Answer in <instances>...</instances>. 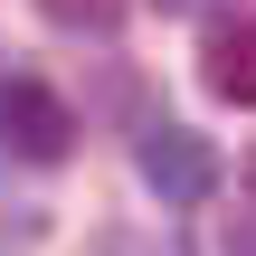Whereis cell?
I'll list each match as a JSON object with an SVG mask.
<instances>
[{
  "label": "cell",
  "instance_id": "7a4b0ae2",
  "mask_svg": "<svg viewBox=\"0 0 256 256\" xmlns=\"http://www.w3.org/2000/svg\"><path fill=\"white\" fill-rule=\"evenodd\" d=\"M0 142L19 152V162H66L76 152V114H66V95H48L38 76H0Z\"/></svg>",
  "mask_w": 256,
  "mask_h": 256
},
{
  "label": "cell",
  "instance_id": "6da1fadb",
  "mask_svg": "<svg viewBox=\"0 0 256 256\" xmlns=\"http://www.w3.org/2000/svg\"><path fill=\"white\" fill-rule=\"evenodd\" d=\"M133 171H142V190H152L162 209H200V200L218 190V152H209L190 124H142Z\"/></svg>",
  "mask_w": 256,
  "mask_h": 256
},
{
  "label": "cell",
  "instance_id": "277c9868",
  "mask_svg": "<svg viewBox=\"0 0 256 256\" xmlns=\"http://www.w3.org/2000/svg\"><path fill=\"white\" fill-rule=\"evenodd\" d=\"M38 10H48L57 28H86V38H104V28H114L133 0H38Z\"/></svg>",
  "mask_w": 256,
  "mask_h": 256
},
{
  "label": "cell",
  "instance_id": "3957f363",
  "mask_svg": "<svg viewBox=\"0 0 256 256\" xmlns=\"http://www.w3.org/2000/svg\"><path fill=\"white\" fill-rule=\"evenodd\" d=\"M200 86H209L218 104H256V10H247V19H228V28H209Z\"/></svg>",
  "mask_w": 256,
  "mask_h": 256
},
{
  "label": "cell",
  "instance_id": "5b68a950",
  "mask_svg": "<svg viewBox=\"0 0 256 256\" xmlns=\"http://www.w3.org/2000/svg\"><path fill=\"white\" fill-rule=\"evenodd\" d=\"M247 200H256V152H247Z\"/></svg>",
  "mask_w": 256,
  "mask_h": 256
}]
</instances>
